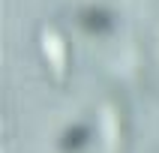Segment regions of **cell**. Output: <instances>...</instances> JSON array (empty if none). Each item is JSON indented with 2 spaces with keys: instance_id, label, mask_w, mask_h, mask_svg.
I'll list each match as a JSON object with an SVG mask.
<instances>
[{
  "instance_id": "cell-1",
  "label": "cell",
  "mask_w": 159,
  "mask_h": 153,
  "mask_svg": "<svg viewBox=\"0 0 159 153\" xmlns=\"http://www.w3.org/2000/svg\"><path fill=\"white\" fill-rule=\"evenodd\" d=\"M39 45H42V57L48 72L54 75V81H66V72H69V48H66V36L60 30H54L51 24L42 27V36H39Z\"/></svg>"
},
{
  "instance_id": "cell-2",
  "label": "cell",
  "mask_w": 159,
  "mask_h": 153,
  "mask_svg": "<svg viewBox=\"0 0 159 153\" xmlns=\"http://www.w3.org/2000/svg\"><path fill=\"white\" fill-rule=\"evenodd\" d=\"M102 138H105V150L117 153L120 141H123V114L117 102H105L102 105Z\"/></svg>"
},
{
  "instance_id": "cell-3",
  "label": "cell",
  "mask_w": 159,
  "mask_h": 153,
  "mask_svg": "<svg viewBox=\"0 0 159 153\" xmlns=\"http://www.w3.org/2000/svg\"><path fill=\"white\" fill-rule=\"evenodd\" d=\"M78 21H81V27L87 33H96V36L111 30V12L102 9V6H84L78 12Z\"/></svg>"
},
{
  "instance_id": "cell-4",
  "label": "cell",
  "mask_w": 159,
  "mask_h": 153,
  "mask_svg": "<svg viewBox=\"0 0 159 153\" xmlns=\"http://www.w3.org/2000/svg\"><path fill=\"white\" fill-rule=\"evenodd\" d=\"M87 144H90V129L84 123H72V126L63 129L60 144H57V147H60L63 153H81Z\"/></svg>"
}]
</instances>
